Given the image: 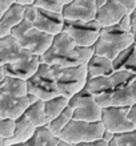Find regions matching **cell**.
Masks as SVG:
<instances>
[{"label":"cell","instance_id":"obj_8","mask_svg":"<svg viewBox=\"0 0 136 146\" xmlns=\"http://www.w3.org/2000/svg\"><path fill=\"white\" fill-rule=\"evenodd\" d=\"M135 77H136L135 73L129 72V70L117 69L113 73L108 74V76H100V77H95V78H90L86 85V89L96 97L99 94L112 92V90H115V89L121 86V85L132 81Z\"/></svg>","mask_w":136,"mask_h":146},{"label":"cell","instance_id":"obj_32","mask_svg":"<svg viewBox=\"0 0 136 146\" xmlns=\"http://www.w3.org/2000/svg\"><path fill=\"white\" fill-rule=\"evenodd\" d=\"M119 25H120L124 31L127 32H132V21H131V13H125L123 16V19L119 21Z\"/></svg>","mask_w":136,"mask_h":146},{"label":"cell","instance_id":"obj_14","mask_svg":"<svg viewBox=\"0 0 136 146\" xmlns=\"http://www.w3.org/2000/svg\"><path fill=\"white\" fill-rule=\"evenodd\" d=\"M54 37L55 36L51 33H47V32L32 27L21 37H19V41L23 44L24 48L31 50L33 54L42 56L50 49V46L54 42Z\"/></svg>","mask_w":136,"mask_h":146},{"label":"cell","instance_id":"obj_15","mask_svg":"<svg viewBox=\"0 0 136 146\" xmlns=\"http://www.w3.org/2000/svg\"><path fill=\"white\" fill-rule=\"evenodd\" d=\"M27 96H12L8 93H0V118L17 119L25 113L29 106Z\"/></svg>","mask_w":136,"mask_h":146},{"label":"cell","instance_id":"obj_21","mask_svg":"<svg viewBox=\"0 0 136 146\" xmlns=\"http://www.w3.org/2000/svg\"><path fill=\"white\" fill-rule=\"evenodd\" d=\"M0 93H8L12 96H27L29 93L28 81L13 76L0 77Z\"/></svg>","mask_w":136,"mask_h":146},{"label":"cell","instance_id":"obj_25","mask_svg":"<svg viewBox=\"0 0 136 146\" xmlns=\"http://www.w3.org/2000/svg\"><path fill=\"white\" fill-rule=\"evenodd\" d=\"M72 118H74V109L71 108V105H68L62 114L58 115L56 118H54L52 121L48 122V126H50L51 130L59 137V134L62 133V130L70 123V121Z\"/></svg>","mask_w":136,"mask_h":146},{"label":"cell","instance_id":"obj_5","mask_svg":"<svg viewBox=\"0 0 136 146\" xmlns=\"http://www.w3.org/2000/svg\"><path fill=\"white\" fill-rule=\"evenodd\" d=\"M27 81L29 92L35 93L40 100L46 101L62 94L59 90L58 82H56L54 69L47 62H42L38 72Z\"/></svg>","mask_w":136,"mask_h":146},{"label":"cell","instance_id":"obj_37","mask_svg":"<svg viewBox=\"0 0 136 146\" xmlns=\"http://www.w3.org/2000/svg\"><path fill=\"white\" fill-rule=\"evenodd\" d=\"M36 0H17V3L23 4V5H28V4H35Z\"/></svg>","mask_w":136,"mask_h":146},{"label":"cell","instance_id":"obj_26","mask_svg":"<svg viewBox=\"0 0 136 146\" xmlns=\"http://www.w3.org/2000/svg\"><path fill=\"white\" fill-rule=\"evenodd\" d=\"M108 146H136V127L132 130L115 134Z\"/></svg>","mask_w":136,"mask_h":146},{"label":"cell","instance_id":"obj_23","mask_svg":"<svg viewBox=\"0 0 136 146\" xmlns=\"http://www.w3.org/2000/svg\"><path fill=\"white\" fill-rule=\"evenodd\" d=\"M24 115L32 123H35L36 126H44V125H48V122H50L46 113V101L44 100H39L35 104H31L25 110Z\"/></svg>","mask_w":136,"mask_h":146},{"label":"cell","instance_id":"obj_39","mask_svg":"<svg viewBox=\"0 0 136 146\" xmlns=\"http://www.w3.org/2000/svg\"><path fill=\"white\" fill-rule=\"evenodd\" d=\"M63 1H64V4H68V3H71L72 0H63Z\"/></svg>","mask_w":136,"mask_h":146},{"label":"cell","instance_id":"obj_36","mask_svg":"<svg viewBox=\"0 0 136 146\" xmlns=\"http://www.w3.org/2000/svg\"><path fill=\"white\" fill-rule=\"evenodd\" d=\"M131 21H132V35L136 40V9L131 13Z\"/></svg>","mask_w":136,"mask_h":146},{"label":"cell","instance_id":"obj_13","mask_svg":"<svg viewBox=\"0 0 136 146\" xmlns=\"http://www.w3.org/2000/svg\"><path fill=\"white\" fill-rule=\"evenodd\" d=\"M63 16L66 20L91 21L96 19L97 7L95 0H72L63 8Z\"/></svg>","mask_w":136,"mask_h":146},{"label":"cell","instance_id":"obj_28","mask_svg":"<svg viewBox=\"0 0 136 146\" xmlns=\"http://www.w3.org/2000/svg\"><path fill=\"white\" fill-rule=\"evenodd\" d=\"M35 5L39 8H43L47 11H52V12H63L64 8V1L63 0H36Z\"/></svg>","mask_w":136,"mask_h":146},{"label":"cell","instance_id":"obj_3","mask_svg":"<svg viewBox=\"0 0 136 146\" xmlns=\"http://www.w3.org/2000/svg\"><path fill=\"white\" fill-rule=\"evenodd\" d=\"M54 69L59 90L63 96L71 98L76 93L86 88L88 82V69L87 64L75 66H59L51 65Z\"/></svg>","mask_w":136,"mask_h":146},{"label":"cell","instance_id":"obj_12","mask_svg":"<svg viewBox=\"0 0 136 146\" xmlns=\"http://www.w3.org/2000/svg\"><path fill=\"white\" fill-rule=\"evenodd\" d=\"M32 52L24 48L23 44L19 41V38L12 36L11 33L7 36L0 37V62H15L23 60L25 57L32 56Z\"/></svg>","mask_w":136,"mask_h":146},{"label":"cell","instance_id":"obj_1","mask_svg":"<svg viewBox=\"0 0 136 146\" xmlns=\"http://www.w3.org/2000/svg\"><path fill=\"white\" fill-rule=\"evenodd\" d=\"M95 54V46L78 45L74 37L62 31L55 35L54 42L44 54L40 56L42 62L59 66H75L80 64H88Z\"/></svg>","mask_w":136,"mask_h":146},{"label":"cell","instance_id":"obj_6","mask_svg":"<svg viewBox=\"0 0 136 146\" xmlns=\"http://www.w3.org/2000/svg\"><path fill=\"white\" fill-rule=\"evenodd\" d=\"M70 105L74 109V118L83 121H101L103 106L96 97L86 88L70 98Z\"/></svg>","mask_w":136,"mask_h":146},{"label":"cell","instance_id":"obj_38","mask_svg":"<svg viewBox=\"0 0 136 146\" xmlns=\"http://www.w3.org/2000/svg\"><path fill=\"white\" fill-rule=\"evenodd\" d=\"M95 1H96V7H97V9H100V8L103 7V5H104V4L107 3L108 0H95Z\"/></svg>","mask_w":136,"mask_h":146},{"label":"cell","instance_id":"obj_20","mask_svg":"<svg viewBox=\"0 0 136 146\" xmlns=\"http://www.w3.org/2000/svg\"><path fill=\"white\" fill-rule=\"evenodd\" d=\"M87 69H88V80L100 76H108V74H111V73L116 70L115 66H113V61L111 58L96 53L93 54V57L88 61Z\"/></svg>","mask_w":136,"mask_h":146},{"label":"cell","instance_id":"obj_29","mask_svg":"<svg viewBox=\"0 0 136 146\" xmlns=\"http://www.w3.org/2000/svg\"><path fill=\"white\" fill-rule=\"evenodd\" d=\"M32 27H33V23H32V21H29V20H27V19H23V20H21V21H20V23L17 24V25H16V27L11 31V35L19 38V37H21V36H23L27 31H29Z\"/></svg>","mask_w":136,"mask_h":146},{"label":"cell","instance_id":"obj_2","mask_svg":"<svg viewBox=\"0 0 136 146\" xmlns=\"http://www.w3.org/2000/svg\"><path fill=\"white\" fill-rule=\"evenodd\" d=\"M133 42H135V37L132 32L124 31L119 24H116L112 27L101 28L99 38L93 46L96 54H101L113 60L121 50L131 46Z\"/></svg>","mask_w":136,"mask_h":146},{"label":"cell","instance_id":"obj_22","mask_svg":"<svg viewBox=\"0 0 136 146\" xmlns=\"http://www.w3.org/2000/svg\"><path fill=\"white\" fill-rule=\"evenodd\" d=\"M24 145L28 146H59V137L50 129L48 125L38 126L35 134Z\"/></svg>","mask_w":136,"mask_h":146},{"label":"cell","instance_id":"obj_33","mask_svg":"<svg viewBox=\"0 0 136 146\" xmlns=\"http://www.w3.org/2000/svg\"><path fill=\"white\" fill-rule=\"evenodd\" d=\"M121 4H123V7L128 11V13H132L133 11L136 9V0H119Z\"/></svg>","mask_w":136,"mask_h":146},{"label":"cell","instance_id":"obj_17","mask_svg":"<svg viewBox=\"0 0 136 146\" xmlns=\"http://www.w3.org/2000/svg\"><path fill=\"white\" fill-rule=\"evenodd\" d=\"M64 21H66V19L60 12H52L39 8V13H38L35 23H33V27L55 36L63 31Z\"/></svg>","mask_w":136,"mask_h":146},{"label":"cell","instance_id":"obj_35","mask_svg":"<svg viewBox=\"0 0 136 146\" xmlns=\"http://www.w3.org/2000/svg\"><path fill=\"white\" fill-rule=\"evenodd\" d=\"M128 118L131 119V122L135 125L136 127V102L133 105L129 106V111H128Z\"/></svg>","mask_w":136,"mask_h":146},{"label":"cell","instance_id":"obj_4","mask_svg":"<svg viewBox=\"0 0 136 146\" xmlns=\"http://www.w3.org/2000/svg\"><path fill=\"white\" fill-rule=\"evenodd\" d=\"M105 126L101 121H83L72 118L59 134V137L70 142L71 146H78L82 142H88L101 138Z\"/></svg>","mask_w":136,"mask_h":146},{"label":"cell","instance_id":"obj_30","mask_svg":"<svg viewBox=\"0 0 136 146\" xmlns=\"http://www.w3.org/2000/svg\"><path fill=\"white\" fill-rule=\"evenodd\" d=\"M121 69H125V70H129L136 74V44H133L132 46V50L129 53L128 58L125 60V62L123 64Z\"/></svg>","mask_w":136,"mask_h":146},{"label":"cell","instance_id":"obj_34","mask_svg":"<svg viewBox=\"0 0 136 146\" xmlns=\"http://www.w3.org/2000/svg\"><path fill=\"white\" fill-rule=\"evenodd\" d=\"M15 3H17V0H0V13L5 12L9 7H12Z\"/></svg>","mask_w":136,"mask_h":146},{"label":"cell","instance_id":"obj_31","mask_svg":"<svg viewBox=\"0 0 136 146\" xmlns=\"http://www.w3.org/2000/svg\"><path fill=\"white\" fill-rule=\"evenodd\" d=\"M39 13V7H36L35 4H28L25 5V11H24V19L29 20L32 23H35L36 17Z\"/></svg>","mask_w":136,"mask_h":146},{"label":"cell","instance_id":"obj_27","mask_svg":"<svg viewBox=\"0 0 136 146\" xmlns=\"http://www.w3.org/2000/svg\"><path fill=\"white\" fill-rule=\"evenodd\" d=\"M16 119L0 118V139H8L15 135Z\"/></svg>","mask_w":136,"mask_h":146},{"label":"cell","instance_id":"obj_18","mask_svg":"<svg viewBox=\"0 0 136 146\" xmlns=\"http://www.w3.org/2000/svg\"><path fill=\"white\" fill-rule=\"evenodd\" d=\"M36 125L32 123L25 115H21L16 119V130L15 135L8 139H0L1 146H11V145H24L32 135L35 134Z\"/></svg>","mask_w":136,"mask_h":146},{"label":"cell","instance_id":"obj_11","mask_svg":"<svg viewBox=\"0 0 136 146\" xmlns=\"http://www.w3.org/2000/svg\"><path fill=\"white\" fill-rule=\"evenodd\" d=\"M42 64V58L39 54H32L29 57L15 62H7L1 64V76H13L23 80H29L39 69Z\"/></svg>","mask_w":136,"mask_h":146},{"label":"cell","instance_id":"obj_16","mask_svg":"<svg viewBox=\"0 0 136 146\" xmlns=\"http://www.w3.org/2000/svg\"><path fill=\"white\" fill-rule=\"evenodd\" d=\"M125 13H128V11L123 7V4L119 0H108L100 9H97L96 20L101 28L112 27L119 24Z\"/></svg>","mask_w":136,"mask_h":146},{"label":"cell","instance_id":"obj_10","mask_svg":"<svg viewBox=\"0 0 136 146\" xmlns=\"http://www.w3.org/2000/svg\"><path fill=\"white\" fill-rule=\"evenodd\" d=\"M101 106H131L136 102V77L112 92L96 96Z\"/></svg>","mask_w":136,"mask_h":146},{"label":"cell","instance_id":"obj_7","mask_svg":"<svg viewBox=\"0 0 136 146\" xmlns=\"http://www.w3.org/2000/svg\"><path fill=\"white\" fill-rule=\"evenodd\" d=\"M63 31L70 33L78 45L92 46L95 45L96 40L101 32V25L97 20L91 21H80V20H66Z\"/></svg>","mask_w":136,"mask_h":146},{"label":"cell","instance_id":"obj_9","mask_svg":"<svg viewBox=\"0 0 136 146\" xmlns=\"http://www.w3.org/2000/svg\"><path fill=\"white\" fill-rule=\"evenodd\" d=\"M129 106H103L101 122L104 123L105 129L117 133L135 129V125L128 118Z\"/></svg>","mask_w":136,"mask_h":146},{"label":"cell","instance_id":"obj_24","mask_svg":"<svg viewBox=\"0 0 136 146\" xmlns=\"http://www.w3.org/2000/svg\"><path fill=\"white\" fill-rule=\"evenodd\" d=\"M68 105H70V98H67L63 94L46 100V113L48 117V121H52L58 115H60Z\"/></svg>","mask_w":136,"mask_h":146},{"label":"cell","instance_id":"obj_19","mask_svg":"<svg viewBox=\"0 0 136 146\" xmlns=\"http://www.w3.org/2000/svg\"><path fill=\"white\" fill-rule=\"evenodd\" d=\"M24 11H25V5L15 3L12 7H9L7 11L1 13L0 16V37L11 33L12 29L24 19Z\"/></svg>","mask_w":136,"mask_h":146},{"label":"cell","instance_id":"obj_40","mask_svg":"<svg viewBox=\"0 0 136 146\" xmlns=\"http://www.w3.org/2000/svg\"><path fill=\"white\" fill-rule=\"evenodd\" d=\"M135 44H136V40H135Z\"/></svg>","mask_w":136,"mask_h":146}]
</instances>
